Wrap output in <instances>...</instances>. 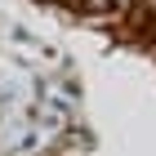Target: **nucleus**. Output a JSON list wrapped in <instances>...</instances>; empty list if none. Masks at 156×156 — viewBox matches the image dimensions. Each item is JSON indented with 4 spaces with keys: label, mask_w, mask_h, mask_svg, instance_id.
<instances>
[{
    "label": "nucleus",
    "mask_w": 156,
    "mask_h": 156,
    "mask_svg": "<svg viewBox=\"0 0 156 156\" xmlns=\"http://www.w3.org/2000/svg\"><path fill=\"white\" fill-rule=\"evenodd\" d=\"M156 62V0H36Z\"/></svg>",
    "instance_id": "1"
}]
</instances>
